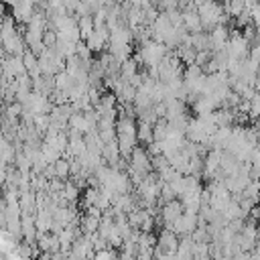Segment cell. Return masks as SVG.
<instances>
[{
	"instance_id": "1",
	"label": "cell",
	"mask_w": 260,
	"mask_h": 260,
	"mask_svg": "<svg viewBox=\"0 0 260 260\" xmlns=\"http://www.w3.org/2000/svg\"><path fill=\"white\" fill-rule=\"evenodd\" d=\"M197 12H199V18H201L205 32L215 28L217 24H225V8L217 0H203L197 6Z\"/></svg>"
},
{
	"instance_id": "2",
	"label": "cell",
	"mask_w": 260,
	"mask_h": 260,
	"mask_svg": "<svg viewBox=\"0 0 260 260\" xmlns=\"http://www.w3.org/2000/svg\"><path fill=\"white\" fill-rule=\"evenodd\" d=\"M250 47H252V45L244 39V35L240 32V28L230 30V41H228V45H225V53H228L230 59H238V61L246 59V57L250 55Z\"/></svg>"
},
{
	"instance_id": "3",
	"label": "cell",
	"mask_w": 260,
	"mask_h": 260,
	"mask_svg": "<svg viewBox=\"0 0 260 260\" xmlns=\"http://www.w3.org/2000/svg\"><path fill=\"white\" fill-rule=\"evenodd\" d=\"M179 236L171 230V228H165L158 236V246H156V256H162V254H177L179 250Z\"/></svg>"
},
{
	"instance_id": "4",
	"label": "cell",
	"mask_w": 260,
	"mask_h": 260,
	"mask_svg": "<svg viewBox=\"0 0 260 260\" xmlns=\"http://www.w3.org/2000/svg\"><path fill=\"white\" fill-rule=\"evenodd\" d=\"M108 43H110V28H108L106 24L95 26V30H93V32L87 37V41H85V45L89 47L91 53H102V51L108 47Z\"/></svg>"
},
{
	"instance_id": "5",
	"label": "cell",
	"mask_w": 260,
	"mask_h": 260,
	"mask_svg": "<svg viewBox=\"0 0 260 260\" xmlns=\"http://www.w3.org/2000/svg\"><path fill=\"white\" fill-rule=\"evenodd\" d=\"M183 211H185V207H183V203H181L179 199L167 201V203H162V207H160V221L165 223V228H171V225L183 215Z\"/></svg>"
},
{
	"instance_id": "6",
	"label": "cell",
	"mask_w": 260,
	"mask_h": 260,
	"mask_svg": "<svg viewBox=\"0 0 260 260\" xmlns=\"http://www.w3.org/2000/svg\"><path fill=\"white\" fill-rule=\"evenodd\" d=\"M181 12H183V26H185V30L189 35L203 32V24H201V18H199L197 8H185Z\"/></svg>"
},
{
	"instance_id": "7",
	"label": "cell",
	"mask_w": 260,
	"mask_h": 260,
	"mask_svg": "<svg viewBox=\"0 0 260 260\" xmlns=\"http://www.w3.org/2000/svg\"><path fill=\"white\" fill-rule=\"evenodd\" d=\"M77 26H79V37L81 41H87V37L95 30V22H93V14H85V16H79L77 20Z\"/></svg>"
},
{
	"instance_id": "8",
	"label": "cell",
	"mask_w": 260,
	"mask_h": 260,
	"mask_svg": "<svg viewBox=\"0 0 260 260\" xmlns=\"http://www.w3.org/2000/svg\"><path fill=\"white\" fill-rule=\"evenodd\" d=\"M136 75H140V73H138V63H136L134 59H126V61L120 65V77H122L124 81H132Z\"/></svg>"
},
{
	"instance_id": "9",
	"label": "cell",
	"mask_w": 260,
	"mask_h": 260,
	"mask_svg": "<svg viewBox=\"0 0 260 260\" xmlns=\"http://www.w3.org/2000/svg\"><path fill=\"white\" fill-rule=\"evenodd\" d=\"M136 134H138V142H142V144H146V146L154 142L152 124H148V122H138V130H136Z\"/></svg>"
},
{
	"instance_id": "10",
	"label": "cell",
	"mask_w": 260,
	"mask_h": 260,
	"mask_svg": "<svg viewBox=\"0 0 260 260\" xmlns=\"http://www.w3.org/2000/svg\"><path fill=\"white\" fill-rule=\"evenodd\" d=\"M223 8H225L228 16H234V18H238L240 14H244V12L248 10L244 0H228V2L223 4Z\"/></svg>"
},
{
	"instance_id": "11",
	"label": "cell",
	"mask_w": 260,
	"mask_h": 260,
	"mask_svg": "<svg viewBox=\"0 0 260 260\" xmlns=\"http://www.w3.org/2000/svg\"><path fill=\"white\" fill-rule=\"evenodd\" d=\"M154 4L160 8V12H167V10L179 8V0H154Z\"/></svg>"
},
{
	"instance_id": "12",
	"label": "cell",
	"mask_w": 260,
	"mask_h": 260,
	"mask_svg": "<svg viewBox=\"0 0 260 260\" xmlns=\"http://www.w3.org/2000/svg\"><path fill=\"white\" fill-rule=\"evenodd\" d=\"M93 260H116V256H114V252L110 248H104V250H98L93 254Z\"/></svg>"
},
{
	"instance_id": "13",
	"label": "cell",
	"mask_w": 260,
	"mask_h": 260,
	"mask_svg": "<svg viewBox=\"0 0 260 260\" xmlns=\"http://www.w3.org/2000/svg\"><path fill=\"white\" fill-rule=\"evenodd\" d=\"M252 22L256 24V28H260V2L252 8Z\"/></svg>"
},
{
	"instance_id": "14",
	"label": "cell",
	"mask_w": 260,
	"mask_h": 260,
	"mask_svg": "<svg viewBox=\"0 0 260 260\" xmlns=\"http://www.w3.org/2000/svg\"><path fill=\"white\" fill-rule=\"evenodd\" d=\"M6 6H10V8H16L18 4H20V0H2Z\"/></svg>"
},
{
	"instance_id": "15",
	"label": "cell",
	"mask_w": 260,
	"mask_h": 260,
	"mask_svg": "<svg viewBox=\"0 0 260 260\" xmlns=\"http://www.w3.org/2000/svg\"><path fill=\"white\" fill-rule=\"evenodd\" d=\"M4 167H6V162H4L2 158H0V169H4Z\"/></svg>"
}]
</instances>
